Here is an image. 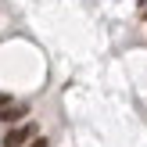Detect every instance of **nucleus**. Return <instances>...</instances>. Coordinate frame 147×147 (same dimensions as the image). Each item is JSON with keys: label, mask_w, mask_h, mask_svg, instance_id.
Instances as JSON below:
<instances>
[{"label": "nucleus", "mask_w": 147, "mask_h": 147, "mask_svg": "<svg viewBox=\"0 0 147 147\" xmlns=\"http://www.w3.org/2000/svg\"><path fill=\"white\" fill-rule=\"evenodd\" d=\"M4 104H7V93H0V108H4Z\"/></svg>", "instance_id": "obj_4"}, {"label": "nucleus", "mask_w": 147, "mask_h": 147, "mask_svg": "<svg viewBox=\"0 0 147 147\" xmlns=\"http://www.w3.org/2000/svg\"><path fill=\"white\" fill-rule=\"evenodd\" d=\"M32 140H36V126L25 122V126H14L11 133L4 136V147H25V144H32Z\"/></svg>", "instance_id": "obj_1"}, {"label": "nucleus", "mask_w": 147, "mask_h": 147, "mask_svg": "<svg viewBox=\"0 0 147 147\" xmlns=\"http://www.w3.org/2000/svg\"><path fill=\"white\" fill-rule=\"evenodd\" d=\"M29 147H47V140H43V136H36V140L29 144Z\"/></svg>", "instance_id": "obj_3"}, {"label": "nucleus", "mask_w": 147, "mask_h": 147, "mask_svg": "<svg viewBox=\"0 0 147 147\" xmlns=\"http://www.w3.org/2000/svg\"><path fill=\"white\" fill-rule=\"evenodd\" d=\"M25 115V104H4L0 108V122H18Z\"/></svg>", "instance_id": "obj_2"}]
</instances>
